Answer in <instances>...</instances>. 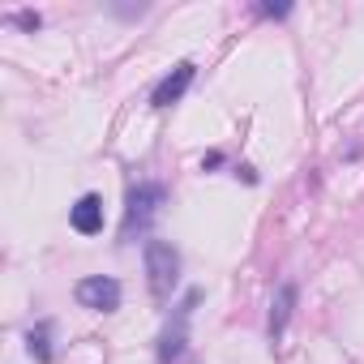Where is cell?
<instances>
[{
  "label": "cell",
  "mask_w": 364,
  "mask_h": 364,
  "mask_svg": "<svg viewBox=\"0 0 364 364\" xmlns=\"http://www.w3.org/2000/svg\"><path fill=\"white\" fill-rule=\"evenodd\" d=\"M262 14H266V18H287L291 5H262Z\"/></svg>",
  "instance_id": "cell-10"
},
{
  "label": "cell",
  "mask_w": 364,
  "mask_h": 364,
  "mask_svg": "<svg viewBox=\"0 0 364 364\" xmlns=\"http://www.w3.org/2000/svg\"><path fill=\"white\" fill-rule=\"evenodd\" d=\"M14 22H18L22 31H39V26H43V18H39L35 9H22V14H14Z\"/></svg>",
  "instance_id": "cell-9"
},
{
  "label": "cell",
  "mask_w": 364,
  "mask_h": 364,
  "mask_svg": "<svg viewBox=\"0 0 364 364\" xmlns=\"http://www.w3.org/2000/svg\"><path fill=\"white\" fill-rule=\"evenodd\" d=\"M26 351H31L35 364H52V321H39L26 334Z\"/></svg>",
  "instance_id": "cell-8"
},
{
  "label": "cell",
  "mask_w": 364,
  "mask_h": 364,
  "mask_svg": "<svg viewBox=\"0 0 364 364\" xmlns=\"http://www.w3.org/2000/svg\"><path fill=\"white\" fill-rule=\"evenodd\" d=\"M219 163H223V154H219V150H210V154L202 159V167H219Z\"/></svg>",
  "instance_id": "cell-11"
},
{
  "label": "cell",
  "mask_w": 364,
  "mask_h": 364,
  "mask_svg": "<svg viewBox=\"0 0 364 364\" xmlns=\"http://www.w3.org/2000/svg\"><path fill=\"white\" fill-rule=\"evenodd\" d=\"M146 283L159 304L171 300V291L180 283V253L171 240H146Z\"/></svg>",
  "instance_id": "cell-1"
},
{
  "label": "cell",
  "mask_w": 364,
  "mask_h": 364,
  "mask_svg": "<svg viewBox=\"0 0 364 364\" xmlns=\"http://www.w3.org/2000/svg\"><path fill=\"white\" fill-rule=\"evenodd\" d=\"M193 77H198V65L193 60H180L159 86H154V95H150V107H171V103H180L189 95V86H193Z\"/></svg>",
  "instance_id": "cell-5"
},
{
  "label": "cell",
  "mask_w": 364,
  "mask_h": 364,
  "mask_svg": "<svg viewBox=\"0 0 364 364\" xmlns=\"http://www.w3.org/2000/svg\"><path fill=\"white\" fill-rule=\"evenodd\" d=\"M163 202H167V189L154 185V180H146V185H133V189H129V202H124V228H120V236H124V240L141 236V232L159 219Z\"/></svg>",
  "instance_id": "cell-2"
},
{
  "label": "cell",
  "mask_w": 364,
  "mask_h": 364,
  "mask_svg": "<svg viewBox=\"0 0 364 364\" xmlns=\"http://www.w3.org/2000/svg\"><path fill=\"white\" fill-rule=\"evenodd\" d=\"M73 296H77V304L90 309V313H116L124 291H120V283H116L112 274H90V279H82V283L73 287Z\"/></svg>",
  "instance_id": "cell-4"
},
{
  "label": "cell",
  "mask_w": 364,
  "mask_h": 364,
  "mask_svg": "<svg viewBox=\"0 0 364 364\" xmlns=\"http://www.w3.org/2000/svg\"><path fill=\"white\" fill-rule=\"evenodd\" d=\"M296 283H279V291H274V304H270V321H266V330H270V338H279L283 330H287V321H291V309H296Z\"/></svg>",
  "instance_id": "cell-7"
},
{
  "label": "cell",
  "mask_w": 364,
  "mask_h": 364,
  "mask_svg": "<svg viewBox=\"0 0 364 364\" xmlns=\"http://www.w3.org/2000/svg\"><path fill=\"white\" fill-rule=\"evenodd\" d=\"M69 223H73V232H82V236H99V232H103V198H99V193H82V198L69 206Z\"/></svg>",
  "instance_id": "cell-6"
},
{
  "label": "cell",
  "mask_w": 364,
  "mask_h": 364,
  "mask_svg": "<svg viewBox=\"0 0 364 364\" xmlns=\"http://www.w3.org/2000/svg\"><path fill=\"white\" fill-rule=\"evenodd\" d=\"M198 300H202V291H198V287H193V291H185V300L176 304V317L163 326V334H159V360H163V364H171V360L185 355V343H189V317H193Z\"/></svg>",
  "instance_id": "cell-3"
}]
</instances>
